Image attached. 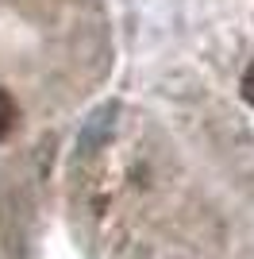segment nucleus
I'll return each mask as SVG.
<instances>
[{"label":"nucleus","instance_id":"f257e3e1","mask_svg":"<svg viewBox=\"0 0 254 259\" xmlns=\"http://www.w3.org/2000/svg\"><path fill=\"white\" fill-rule=\"evenodd\" d=\"M16 120H20V108H16V101H12L8 89H0V140H8V136H12Z\"/></svg>","mask_w":254,"mask_h":259},{"label":"nucleus","instance_id":"f03ea898","mask_svg":"<svg viewBox=\"0 0 254 259\" xmlns=\"http://www.w3.org/2000/svg\"><path fill=\"white\" fill-rule=\"evenodd\" d=\"M239 89H243V101H246V105H254V62L246 66V74H243V81H239Z\"/></svg>","mask_w":254,"mask_h":259}]
</instances>
